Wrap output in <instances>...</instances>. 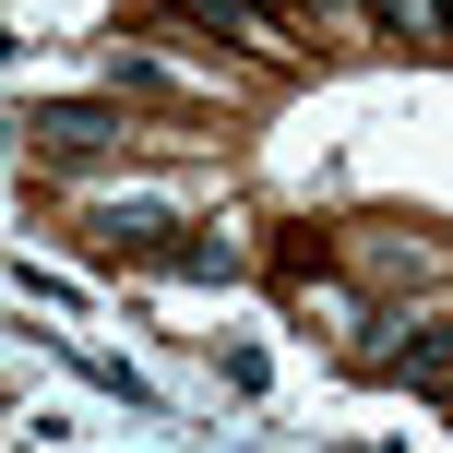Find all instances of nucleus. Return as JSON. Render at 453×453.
I'll use <instances>...</instances> for the list:
<instances>
[{
	"instance_id": "4",
	"label": "nucleus",
	"mask_w": 453,
	"mask_h": 453,
	"mask_svg": "<svg viewBox=\"0 0 453 453\" xmlns=\"http://www.w3.org/2000/svg\"><path fill=\"white\" fill-rule=\"evenodd\" d=\"M180 12H203V24H239V36H274V0H180Z\"/></svg>"
},
{
	"instance_id": "2",
	"label": "nucleus",
	"mask_w": 453,
	"mask_h": 453,
	"mask_svg": "<svg viewBox=\"0 0 453 453\" xmlns=\"http://www.w3.org/2000/svg\"><path fill=\"white\" fill-rule=\"evenodd\" d=\"M36 132L60 143V156H96V143L119 132V108H36Z\"/></svg>"
},
{
	"instance_id": "3",
	"label": "nucleus",
	"mask_w": 453,
	"mask_h": 453,
	"mask_svg": "<svg viewBox=\"0 0 453 453\" xmlns=\"http://www.w3.org/2000/svg\"><path fill=\"white\" fill-rule=\"evenodd\" d=\"M382 370H394V382H453V322L418 334V346H382Z\"/></svg>"
},
{
	"instance_id": "1",
	"label": "nucleus",
	"mask_w": 453,
	"mask_h": 453,
	"mask_svg": "<svg viewBox=\"0 0 453 453\" xmlns=\"http://www.w3.org/2000/svg\"><path fill=\"white\" fill-rule=\"evenodd\" d=\"M96 250H119V263H167V274H239L226 239H180V215H156V203H108V215H96Z\"/></svg>"
}]
</instances>
